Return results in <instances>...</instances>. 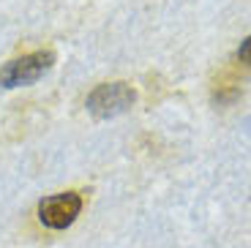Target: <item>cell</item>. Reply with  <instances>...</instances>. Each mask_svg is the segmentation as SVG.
Returning <instances> with one entry per match:
<instances>
[{"label":"cell","mask_w":251,"mask_h":248,"mask_svg":"<svg viewBox=\"0 0 251 248\" xmlns=\"http://www.w3.org/2000/svg\"><path fill=\"white\" fill-rule=\"evenodd\" d=\"M235 99H240V90H238V87H219V90L213 93V101H216V104H221V106H224V104H232Z\"/></svg>","instance_id":"obj_4"},{"label":"cell","mask_w":251,"mask_h":248,"mask_svg":"<svg viewBox=\"0 0 251 248\" xmlns=\"http://www.w3.org/2000/svg\"><path fill=\"white\" fill-rule=\"evenodd\" d=\"M55 66V52H30V55L14 57L0 69V87H22L38 82L47 71Z\"/></svg>","instance_id":"obj_2"},{"label":"cell","mask_w":251,"mask_h":248,"mask_svg":"<svg viewBox=\"0 0 251 248\" xmlns=\"http://www.w3.org/2000/svg\"><path fill=\"white\" fill-rule=\"evenodd\" d=\"M82 210V197L74 191L66 194H55V197H47L38 202V218L44 226L50 229H66L74 223V218Z\"/></svg>","instance_id":"obj_3"},{"label":"cell","mask_w":251,"mask_h":248,"mask_svg":"<svg viewBox=\"0 0 251 248\" xmlns=\"http://www.w3.org/2000/svg\"><path fill=\"white\" fill-rule=\"evenodd\" d=\"M238 60H240V63H246V66H251V36L238 47Z\"/></svg>","instance_id":"obj_5"},{"label":"cell","mask_w":251,"mask_h":248,"mask_svg":"<svg viewBox=\"0 0 251 248\" xmlns=\"http://www.w3.org/2000/svg\"><path fill=\"white\" fill-rule=\"evenodd\" d=\"M134 101H137V90L126 82H107V85H99L93 93L88 96L85 106L93 115L96 120H109L123 115L126 109H131Z\"/></svg>","instance_id":"obj_1"}]
</instances>
